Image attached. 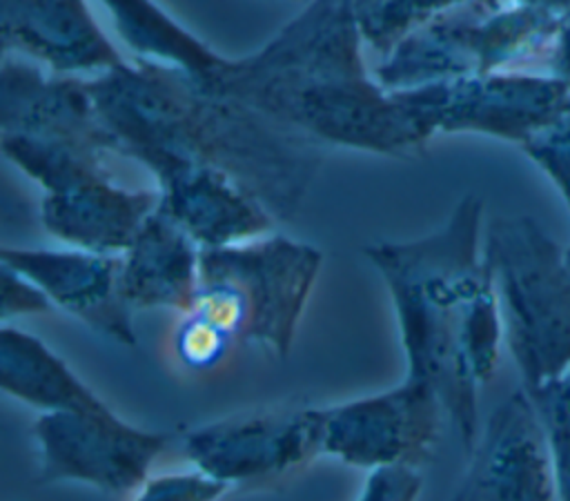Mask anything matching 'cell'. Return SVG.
I'll return each mask as SVG.
<instances>
[{"mask_svg":"<svg viewBox=\"0 0 570 501\" xmlns=\"http://www.w3.org/2000/svg\"><path fill=\"white\" fill-rule=\"evenodd\" d=\"M445 410L423 383L405 379L376 394L323 407V454L347 465H416L430 461Z\"/></svg>","mask_w":570,"mask_h":501,"instance_id":"8fae6325","label":"cell"},{"mask_svg":"<svg viewBox=\"0 0 570 501\" xmlns=\"http://www.w3.org/2000/svg\"><path fill=\"white\" fill-rule=\"evenodd\" d=\"M294 2H298V0H294Z\"/></svg>","mask_w":570,"mask_h":501,"instance_id":"f1b7e54d","label":"cell"},{"mask_svg":"<svg viewBox=\"0 0 570 501\" xmlns=\"http://www.w3.org/2000/svg\"><path fill=\"white\" fill-rule=\"evenodd\" d=\"M200 281V245L160 207L120 254V294L136 310L187 312Z\"/></svg>","mask_w":570,"mask_h":501,"instance_id":"2e32d148","label":"cell"},{"mask_svg":"<svg viewBox=\"0 0 570 501\" xmlns=\"http://www.w3.org/2000/svg\"><path fill=\"white\" fill-rule=\"evenodd\" d=\"M481 218L483 200L465 194L432 234L363 249L394 305L405 379L439 396L465 454L479 436V390L494 376L503 343Z\"/></svg>","mask_w":570,"mask_h":501,"instance_id":"7a4b0ae2","label":"cell"},{"mask_svg":"<svg viewBox=\"0 0 570 501\" xmlns=\"http://www.w3.org/2000/svg\"><path fill=\"white\" fill-rule=\"evenodd\" d=\"M0 387L40 412H100L109 405L38 336L0 330Z\"/></svg>","mask_w":570,"mask_h":501,"instance_id":"e0dca14e","label":"cell"},{"mask_svg":"<svg viewBox=\"0 0 570 501\" xmlns=\"http://www.w3.org/2000/svg\"><path fill=\"white\" fill-rule=\"evenodd\" d=\"M40 485L85 483L105 494L138 490L169 434L142 430L111 407L100 412H40L31 425Z\"/></svg>","mask_w":570,"mask_h":501,"instance_id":"30bf717a","label":"cell"},{"mask_svg":"<svg viewBox=\"0 0 570 501\" xmlns=\"http://www.w3.org/2000/svg\"><path fill=\"white\" fill-rule=\"evenodd\" d=\"M525 394L534 403L546 428L561 501H570V370Z\"/></svg>","mask_w":570,"mask_h":501,"instance_id":"ffe728a7","label":"cell"},{"mask_svg":"<svg viewBox=\"0 0 570 501\" xmlns=\"http://www.w3.org/2000/svg\"><path fill=\"white\" fill-rule=\"evenodd\" d=\"M4 53L20 51L56 71H109L122 56L85 0H0Z\"/></svg>","mask_w":570,"mask_h":501,"instance_id":"9a60e30c","label":"cell"},{"mask_svg":"<svg viewBox=\"0 0 570 501\" xmlns=\"http://www.w3.org/2000/svg\"><path fill=\"white\" fill-rule=\"evenodd\" d=\"M561 22V13L514 0H465L401 38L372 76L392 94L548 60Z\"/></svg>","mask_w":570,"mask_h":501,"instance_id":"5b68a950","label":"cell"},{"mask_svg":"<svg viewBox=\"0 0 570 501\" xmlns=\"http://www.w3.org/2000/svg\"><path fill=\"white\" fill-rule=\"evenodd\" d=\"M354 0L309 4L261 51L198 78L323 145L414 156L428 145L401 102L365 69Z\"/></svg>","mask_w":570,"mask_h":501,"instance_id":"3957f363","label":"cell"},{"mask_svg":"<svg viewBox=\"0 0 570 501\" xmlns=\"http://www.w3.org/2000/svg\"><path fill=\"white\" fill-rule=\"evenodd\" d=\"M116 31L142 60L176 67L194 78L218 71L227 58L214 53L205 42L178 24L154 0H100Z\"/></svg>","mask_w":570,"mask_h":501,"instance_id":"ac0fdd59","label":"cell"},{"mask_svg":"<svg viewBox=\"0 0 570 501\" xmlns=\"http://www.w3.org/2000/svg\"><path fill=\"white\" fill-rule=\"evenodd\" d=\"M566 261H568V265H570V247L566 249Z\"/></svg>","mask_w":570,"mask_h":501,"instance_id":"83f0119b","label":"cell"},{"mask_svg":"<svg viewBox=\"0 0 570 501\" xmlns=\"http://www.w3.org/2000/svg\"><path fill=\"white\" fill-rule=\"evenodd\" d=\"M465 0H374L361 16L363 42L385 56L410 31Z\"/></svg>","mask_w":570,"mask_h":501,"instance_id":"d6986e66","label":"cell"},{"mask_svg":"<svg viewBox=\"0 0 570 501\" xmlns=\"http://www.w3.org/2000/svg\"><path fill=\"white\" fill-rule=\"evenodd\" d=\"M423 474L416 465H381L365 474L356 501H416Z\"/></svg>","mask_w":570,"mask_h":501,"instance_id":"cb8c5ba5","label":"cell"},{"mask_svg":"<svg viewBox=\"0 0 570 501\" xmlns=\"http://www.w3.org/2000/svg\"><path fill=\"white\" fill-rule=\"evenodd\" d=\"M0 134L71 140L114 154V138L94 107L87 80L45 76L9 53L0 71Z\"/></svg>","mask_w":570,"mask_h":501,"instance_id":"5bb4252c","label":"cell"},{"mask_svg":"<svg viewBox=\"0 0 570 501\" xmlns=\"http://www.w3.org/2000/svg\"><path fill=\"white\" fill-rule=\"evenodd\" d=\"M114 154L138 160L156 183L187 167H212L289 223L323 165L309 134L167 65L138 58L87 80Z\"/></svg>","mask_w":570,"mask_h":501,"instance_id":"6da1fadb","label":"cell"},{"mask_svg":"<svg viewBox=\"0 0 570 501\" xmlns=\"http://www.w3.org/2000/svg\"><path fill=\"white\" fill-rule=\"evenodd\" d=\"M51 307H53L51 301L36 283L13 272L11 267L2 265V305H0L2 325H9L11 318L45 314Z\"/></svg>","mask_w":570,"mask_h":501,"instance_id":"d4e9b609","label":"cell"},{"mask_svg":"<svg viewBox=\"0 0 570 501\" xmlns=\"http://www.w3.org/2000/svg\"><path fill=\"white\" fill-rule=\"evenodd\" d=\"M321 263L314 245L283 234L200 247V276L227 283L243 303L245 343L276 358H285L294 345Z\"/></svg>","mask_w":570,"mask_h":501,"instance_id":"ba28073f","label":"cell"},{"mask_svg":"<svg viewBox=\"0 0 570 501\" xmlns=\"http://www.w3.org/2000/svg\"><path fill=\"white\" fill-rule=\"evenodd\" d=\"M521 149L546 171L570 209V109L523 143Z\"/></svg>","mask_w":570,"mask_h":501,"instance_id":"7402d4cb","label":"cell"},{"mask_svg":"<svg viewBox=\"0 0 570 501\" xmlns=\"http://www.w3.org/2000/svg\"><path fill=\"white\" fill-rule=\"evenodd\" d=\"M452 501H561L546 428L523 390L485 419Z\"/></svg>","mask_w":570,"mask_h":501,"instance_id":"7c38bea8","label":"cell"},{"mask_svg":"<svg viewBox=\"0 0 570 501\" xmlns=\"http://www.w3.org/2000/svg\"><path fill=\"white\" fill-rule=\"evenodd\" d=\"M191 468L227 488H263L323 454V407H267L196 425L183 436Z\"/></svg>","mask_w":570,"mask_h":501,"instance_id":"9c48e42d","label":"cell"},{"mask_svg":"<svg viewBox=\"0 0 570 501\" xmlns=\"http://www.w3.org/2000/svg\"><path fill=\"white\" fill-rule=\"evenodd\" d=\"M392 96L428 140L439 131H476L523 145L570 109L568 82L519 71L461 76Z\"/></svg>","mask_w":570,"mask_h":501,"instance_id":"52a82bcc","label":"cell"},{"mask_svg":"<svg viewBox=\"0 0 570 501\" xmlns=\"http://www.w3.org/2000/svg\"><path fill=\"white\" fill-rule=\"evenodd\" d=\"M229 488L209 474L191 468L187 472H167L149 477L134 501H220Z\"/></svg>","mask_w":570,"mask_h":501,"instance_id":"603a6c76","label":"cell"},{"mask_svg":"<svg viewBox=\"0 0 570 501\" xmlns=\"http://www.w3.org/2000/svg\"><path fill=\"white\" fill-rule=\"evenodd\" d=\"M503 343L525 392L570 370V265L532 216L492 218L483 234Z\"/></svg>","mask_w":570,"mask_h":501,"instance_id":"277c9868","label":"cell"},{"mask_svg":"<svg viewBox=\"0 0 570 501\" xmlns=\"http://www.w3.org/2000/svg\"><path fill=\"white\" fill-rule=\"evenodd\" d=\"M2 265L36 283L51 305L118 345L138 343L134 312L120 294V254L82 247H2Z\"/></svg>","mask_w":570,"mask_h":501,"instance_id":"4fadbf2b","label":"cell"},{"mask_svg":"<svg viewBox=\"0 0 570 501\" xmlns=\"http://www.w3.org/2000/svg\"><path fill=\"white\" fill-rule=\"evenodd\" d=\"M514 2H521V4H532V7H541V9H548V11H554V13H570V0H514Z\"/></svg>","mask_w":570,"mask_h":501,"instance_id":"4316f807","label":"cell"},{"mask_svg":"<svg viewBox=\"0 0 570 501\" xmlns=\"http://www.w3.org/2000/svg\"><path fill=\"white\" fill-rule=\"evenodd\" d=\"M546 62L550 65L554 78L570 85V13L563 16V22L552 40V49Z\"/></svg>","mask_w":570,"mask_h":501,"instance_id":"484cf974","label":"cell"},{"mask_svg":"<svg viewBox=\"0 0 570 501\" xmlns=\"http://www.w3.org/2000/svg\"><path fill=\"white\" fill-rule=\"evenodd\" d=\"M0 145L42 187V227L69 247L122 254L160 203V191L118 185L98 147L27 134H0Z\"/></svg>","mask_w":570,"mask_h":501,"instance_id":"8992f818","label":"cell"},{"mask_svg":"<svg viewBox=\"0 0 570 501\" xmlns=\"http://www.w3.org/2000/svg\"><path fill=\"white\" fill-rule=\"evenodd\" d=\"M232 350L234 343L220 332L187 312L180 314V321L174 330V352L185 367L194 372L214 370L227 358Z\"/></svg>","mask_w":570,"mask_h":501,"instance_id":"44dd1931","label":"cell"}]
</instances>
